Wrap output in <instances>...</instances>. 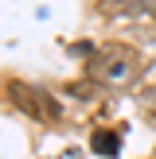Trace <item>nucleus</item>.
Segmentation results:
<instances>
[{"mask_svg": "<svg viewBox=\"0 0 156 159\" xmlns=\"http://www.w3.org/2000/svg\"><path fill=\"white\" fill-rule=\"evenodd\" d=\"M35 97H43V89H31V85H23V82L12 85V101L20 109H27L31 116H59V105H55V101H43V105H39Z\"/></svg>", "mask_w": 156, "mask_h": 159, "instance_id": "1", "label": "nucleus"}]
</instances>
